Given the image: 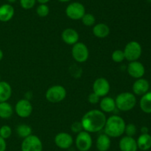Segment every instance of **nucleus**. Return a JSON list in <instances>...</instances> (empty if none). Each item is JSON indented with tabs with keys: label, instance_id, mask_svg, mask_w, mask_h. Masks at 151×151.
I'll return each mask as SVG.
<instances>
[{
	"label": "nucleus",
	"instance_id": "obj_31",
	"mask_svg": "<svg viewBox=\"0 0 151 151\" xmlns=\"http://www.w3.org/2000/svg\"><path fill=\"white\" fill-rule=\"evenodd\" d=\"M125 133L126 136L133 137L137 133V127L134 124H128L125 125Z\"/></svg>",
	"mask_w": 151,
	"mask_h": 151
},
{
	"label": "nucleus",
	"instance_id": "obj_17",
	"mask_svg": "<svg viewBox=\"0 0 151 151\" xmlns=\"http://www.w3.org/2000/svg\"><path fill=\"white\" fill-rule=\"evenodd\" d=\"M14 8L10 4H4L0 6V22H9L13 17Z\"/></svg>",
	"mask_w": 151,
	"mask_h": 151
},
{
	"label": "nucleus",
	"instance_id": "obj_11",
	"mask_svg": "<svg viewBox=\"0 0 151 151\" xmlns=\"http://www.w3.org/2000/svg\"><path fill=\"white\" fill-rule=\"evenodd\" d=\"M32 105L29 100L23 99L19 100L15 106V111L19 117L27 118L32 112Z\"/></svg>",
	"mask_w": 151,
	"mask_h": 151
},
{
	"label": "nucleus",
	"instance_id": "obj_12",
	"mask_svg": "<svg viewBox=\"0 0 151 151\" xmlns=\"http://www.w3.org/2000/svg\"><path fill=\"white\" fill-rule=\"evenodd\" d=\"M127 70H128V74L131 77L135 78H142L145 73V68L144 65L139 61L130 62Z\"/></svg>",
	"mask_w": 151,
	"mask_h": 151
},
{
	"label": "nucleus",
	"instance_id": "obj_6",
	"mask_svg": "<svg viewBox=\"0 0 151 151\" xmlns=\"http://www.w3.org/2000/svg\"><path fill=\"white\" fill-rule=\"evenodd\" d=\"M42 142L35 135H30L24 139L22 143V151H42Z\"/></svg>",
	"mask_w": 151,
	"mask_h": 151
},
{
	"label": "nucleus",
	"instance_id": "obj_8",
	"mask_svg": "<svg viewBox=\"0 0 151 151\" xmlns=\"http://www.w3.org/2000/svg\"><path fill=\"white\" fill-rule=\"evenodd\" d=\"M86 13L85 7L80 2L70 3L66 8V14L72 20H79Z\"/></svg>",
	"mask_w": 151,
	"mask_h": 151
},
{
	"label": "nucleus",
	"instance_id": "obj_18",
	"mask_svg": "<svg viewBox=\"0 0 151 151\" xmlns=\"http://www.w3.org/2000/svg\"><path fill=\"white\" fill-rule=\"evenodd\" d=\"M100 107L103 113H111L116 109L115 99L109 96H104L100 102Z\"/></svg>",
	"mask_w": 151,
	"mask_h": 151
},
{
	"label": "nucleus",
	"instance_id": "obj_23",
	"mask_svg": "<svg viewBox=\"0 0 151 151\" xmlns=\"http://www.w3.org/2000/svg\"><path fill=\"white\" fill-rule=\"evenodd\" d=\"M140 108L145 113H151V92H147L142 96L139 102Z\"/></svg>",
	"mask_w": 151,
	"mask_h": 151
},
{
	"label": "nucleus",
	"instance_id": "obj_27",
	"mask_svg": "<svg viewBox=\"0 0 151 151\" xmlns=\"http://www.w3.org/2000/svg\"><path fill=\"white\" fill-rule=\"evenodd\" d=\"M36 13L40 17H46L50 13V8L48 5H47V4H41L37 7Z\"/></svg>",
	"mask_w": 151,
	"mask_h": 151
},
{
	"label": "nucleus",
	"instance_id": "obj_21",
	"mask_svg": "<svg viewBox=\"0 0 151 151\" xmlns=\"http://www.w3.org/2000/svg\"><path fill=\"white\" fill-rule=\"evenodd\" d=\"M93 34L97 38H106L110 33V28L104 23L97 24L93 28Z\"/></svg>",
	"mask_w": 151,
	"mask_h": 151
},
{
	"label": "nucleus",
	"instance_id": "obj_9",
	"mask_svg": "<svg viewBox=\"0 0 151 151\" xmlns=\"http://www.w3.org/2000/svg\"><path fill=\"white\" fill-rule=\"evenodd\" d=\"M75 144L80 151H88L92 146V139L89 133L81 131L78 133L75 140Z\"/></svg>",
	"mask_w": 151,
	"mask_h": 151
},
{
	"label": "nucleus",
	"instance_id": "obj_34",
	"mask_svg": "<svg viewBox=\"0 0 151 151\" xmlns=\"http://www.w3.org/2000/svg\"><path fill=\"white\" fill-rule=\"evenodd\" d=\"M6 147H7V144H6L5 139L0 136V151H5Z\"/></svg>",
	"mask_w": 151,
	"mask_h": 151
},
{
	"label": "nucleus",
	"instance_id": "obj_30",
	"mask_svg": "<svg viewBox=\"0 0 151 151\" xmlns=\"http://www.w3.org/2000/svg\"><path fill=\"white\" fill-rule=\"evenodd\" d=\"M21 7L24 10H29L35 6L36 0H19Z\"/></svg>",
	"mask_w": 151,
	"mask_h": 151
},
{
	"label": "nucleus",
	"instance_id": "obj_16",
	"mask_svg": "<svg viewBox=\"0 0 151 151\" xmlns=\"http://www.w3.org/2000/svg\"><path fill=\"white\" fill-rule=\"evenodd\" d=\"M61 38L66 44L74 45L77 42H78L79 34L75 30L72 28H66L62 32Z\"/></svg>",
	"mask_w": 151,
	"mask_h": 151
},
{
	"label": "nucleus",
	"instance_id": "obj_29",
	"mask_svg": "<svg viewBox=\"0 0 151 151\" xmlns=\"http://www.w3.org/2000/svg\"><path fill=\"white\" fill-rule=\"evenodd\" d=\"M12 134L11 127L8 125H3L0 127V136L4 139H7L10 138Z\"/></svg>",
	"mask_w": 151,
	"mask_h": 151
},
{
	"label": "nucleus",
	"instance_id": "obj_36",
	"mask_svg": "<svg viewBox=\"0 0 151 151\" xmlns=\"http://www.w3.org/2000/svg\"><path fill=\"white\" fill-rule=\"evenodd\" d=\"M32 94L31 92H27L26 94H25V99L29 101V99L32 98Z\"/></svg>",
	"mask_w": 151,
	"mask_h": 151
},
{
	"label": "nucleus",
	"instance_id": "obj_10",
	"mask_svg": "<svg viewBox=\"0 0 151 151\" xmlns=\"http://www.w3.org/2000/svg\"><path fill=\"white\" fill-rule=\"evenodd\" d=\"M110 84L105 78H98L93 84V93L97 94L99 97H104L109 94L110 91Z\"/></svg>",
	"mask_w": 151,
	"mask_h": 151
},
{
	"label": "nucleus",
	"instance_id": "obj_4",
	"mask_svg": "<svg viewBox=\"0 0 151 151\" xmlns=\"http://www.w3.org/2000/svg\"><path fill=\"white\" fill-rule=\"evenodd\" d=\"M66 96V90L61 85L50 87L46 92V99L52 103H58L64 100Z\"/></svg>",
	"mask_w": 151,
	"mask_h": 151
},
{
	"label": "nucleus",
	"instance_id": "obj_37",
	"mask_svg": "<svg viewBox=\"0 0 151 151\" xmlns=\"http://www.w3.org/2000/svg\"><path fill=\"white\" fill-rule=\"evenodd\" d=\"M36 1L39 2L40 4H47L48 1H50V0H36Z\"/></svg>",
	"mask_w": 151,
	"mask_h": 151
},
{
	"label": "nucleus",
	"instance_id": "obj_28",
	"mask_svg": "<svg viewBox=\"0 0 151 151\" xmlns=\"http://www.w3.org/2000/svg\"><path fill=\"white\" fill-rule=\"evenodd\" d=\"M112 60L115 62H122L125 59V55H124L123 50H116L113 52L111 55Z\"/></svg>",
	"mask_w": 151,
	"mask_h": 151
},
{
	"label": "nucleus",
	"instance_id": "obj_22",
	"mask_svg": "<svg viewBox=\"0 0 151 151\" xmlns=\"http://www.w3.org/2000/svg\"><path fill=\"white\" fill-rule=\"evenodd\" d=\"M138 149L147 151L151 148V136L149 133L141 134L137 141Z\"/></svg>",
	"mask_w": 151,
	"mask_h": 151
},
{
	"label": "nucleus",
	"instance_id": "obj_41",
	"mask_svg": "<svg viewBox=\"0 0 151 151\" xmlns=\"http://www.w3.org/2000/svg\"><path fill=\"white\" fill-rule=\"evenodd\" d=\"M147 1H149V2H151V0H147Z\"/></svg>",
	"mask_w": 151,
	"mask_h": 151
},
{
	"label": "nucleus",
	"instance_id": "obj_35",
	"mask_svg": "<svg viewBox=\"0 0 151 151\" xmlns=\"http://www.w3.org/2000/svg\"><path fill=\"white\" fill-rule=\"evenodd\" d=\"M141 132H142V134H146V133H148L149 132L148 127L144 126V127H142L141 128Z\"/></svg>",
	"mask_w": 151,
	"mask_h": 151
},
{
	"label": "nucleus",
	"instance_id": "obj_32",
	"mask_svg": "<svg viewBox=\"0 0 151 151\" xmlns=\"http://www.w3.org/2000/svg\"><path fill=\"white\" fill-rule=\"evenodd\" d=\"M71 129H72V131L73 132V133H80V132L82 131L83 130L82 124H81V121H75V122H74L73 124H72Z\"/></svg>",
	"mask_w": 151,
	"mask_h": 151
},
{
	"label": "nucleus",
	"instance_id": "obj_40",
	"mask_svg": "<svg viewBox=\"0 0 151 151\" xmlns=\"http://www.w3.org/2000/svg\"><path fill=\"white\" fill-rule=\"evenodd\" d=\"M58 1H60V2H68V1H71V0H58Z\"/></svg>",
	"mask_w": 151,
	"mask_h": 151
},
{
	"label": "nucleus",
	"instance_id": "obj_1",
	"mask_svg": "<svg viewBox=\"0 0 151 151\" xmlns=\"http://www.w3.org/2000/svg\"><path fill=\"white\" fill-rule=\"evenodd\" d=\"M105 113L99 110H91L81 119L83 129L88 133H97L103 130L106 122Z\"/></svg>",
	"mask_w": 151,
	"mask_h": 151
},
{
	"label": "nucleus",
	"instance_id": "obj_13",
	"mask_svg": "<svg viewBox=\"0 0 151 151\" xmlns=\"http://www.w3.org/2000/svg\"><path fill=\"white\" fill-rule=\"evenodd\" d=\"M55 143L60 149H68L73 144V138L68 133H58L55 137Z\"/></svg>",
	"mask_w": 151,
	"mask_h": 151
},
{
	"label": "nucleus",
	"instance_id": "obj_39",
	"mask_svg": "<svg viewBox=\"0 0 151 151\" xmlns=\"http://www.w3.org/2000/svg\"><path fill=\"white\" fill-rule=\"evenodd\" d=\"M10 4H13V3H15L16 1V0H7Z\"/></svg>",
	"mask_w": 151,
	"mask_h": 151
},
{
	"label": "nucleus",
	"instance_id": "obj_3",
	"mask_svg": "<svg viewBox=\"0 0 151 151\" xmlns=\"http://www.w3.org/2000/svg\"><path fill=\"white\" fill-rule=\"evenodd\" d=\"M116 107L121 111H129L135 107L137 98L135 95L130 92H124L118 95L115 99Z\"/></svg>",
	"mask_w": 151,
	"mask_h": 151
},
{
	"label": "nucleus",
	"instance_id": "obj_15",
	"mask_svg": "<svg viewBox=\"0 0 151 151\" xmlns=\"http://www.w3.org/2000/svg\"><path fill=\"white\" fill-rule=\"evenodd\" d=\"M150 88V84L145 78H137V81L133 84V92L134 95L143 96L147 93Z\"/></svg>",
	"mask_w": 151,
	"mask_h": 151
},
{
	"label": "nucleus",
	"instance_id": "obj_2",
	"mask_svg": "<svg viewBox=\"0 0 151 151\" xmlns=\"http://www.w3.org/2000/svg\"><path fill=\"white\" fill-rule=\"evenodd\" d=\"M125 121L122 117L114 115L106 119L104 132L107 136L112 138H117L125 133Z\"/></svg>",
	"mask_w": 151,
	"mask_h": 151
},
{
	"label": "nucleus",
	"instance_id": "obj_24",
	"mask_svg": "<svg viewBox=\"0 0 151 151\" xmlns=\"http://www.w3.org/2000/svg\"><path fill=\"white\" fill-rule=\"evenodd\" d=\"M13 113L11 105L7 102H0V118L7 119L10 118Z\"/></svg>",
	"mask_w": 151,
	"mask_h": 151
},
{
	"label": "nucleus",
	"instance_id": "obj_33",
	"mask_svg": "<svg viewBox=\"0 0 151 151\" xmlns=\"http://www.w3.org/2000/svg\"><path fill=\"white\" fill-rule=\"evenodd\" d=\"M88 101L89 102V103L92 104V105H95V104H97L99 102V101H100V97L94 93H91V94H89V96H88Z\"/></svg>",
	"mask_w": 151,
	"mask_h": 151
},
{
	"label": "nucleus",
	"instance_id": "obj_42",
	"mask_svg": "<svg viewBox=\"0 0 151 151\" xmlns=\"http://www.w3.org/2000/svg\"><path fill=\"white\" fill-rule=\"evenodd\" d=\"M0 81H1V76H0Z\"/></svg>",
	"mask_w": 151,
	"mask_h": 151
},
{
	"label": "nucleus",
	"instance_id": "obj_26",
	"mask_svg": "<svg viewBox=\"0 0 151 151\" xmlns=\"http://www.w3.org/2000/svg\"><path fill=\"white\" fill-rule=\"evenodd\" d=\"M82 20L83 24L86 26H92L95 24L96 19L95 17L94 16V15L91 14V13H85L84 16H83V18L81 19Z\"/></svg>",
	"mask_w": 151,
	"mask_h": 151
},
{
	"label": "nucleus",
	"instance_id": "obj_5",
	"mask_svg": "<svg viewBox=\"0 0 151 151\" xmlns=\"http://www.w3.org/2000/svg\"><path fill=\"white\" fill-rule=\"evenodd\" d=\"M123 52L125 59L129 62H134L139 59L142 53V49L139 43L136 41H131L126 44Z\"/></svg>",
	"mask_w": 151,
	"mask_h": 151
},
{
	"label": "nucleus",
	"instance_id": "obj_19",
	"mask_svg": "<svg viewBox=\"0 0 151 151\" xmlns=\"http://www.w3.org/2000/svg\"><path fill=\"white\" fill-rule=\"evenodd\" d=\"M111 139L109 136L103 133L97 137L96 142V147L99 151H108L111 147Z\"/></svg>",
	"mask_w": 151,
	"mask_h": 151
},
{
	"label": "nucleus",
	"instance_id": "obj_20",
	"mask_svg": "<svg viewBox=\"0 0 151 151\" xmlns=\"http://www.w3.org/2000/svg\"><path fill=\"white\" fill-rule=\"evenodd\" d=\"M12 95L11 86L4 81H0V102H7Z\"/></svg>",
	"mask_w": 151,
	"mask_h": 151
},
{
	"label": "nucleus",
	"instance_id": "obj_38",
	"mask_svg": "<svg viewBox=\"0 0 151 151\" xmlns=\"http://www.w3.org/2000/svg\"><path fill=\"white\" fill-rule=\"evenodd\" d=\"M3 56H4V54H3L2 50H1V49H0V61H1V59H3Z\"/></svg>",
	"mask_w": 151,
	"mask_h": 151
},
{
	"label": "nucleus",
	"instance_id": "obj_7",
	"mask_svg": "<svg viewBox=\"0 0 151 151\" xmlns=\"http://www.w3.org/2000/svg\"><path fill=\"white\" fill-rule=\"evenodd\" d=\"M72 55L76 62L79 63L86 62L88 59L89 52L87 46L84 43L77 42L72 47Z\"/></svg>",
	"mask_w": 151,
	"mask_h": 151
},
{
	"label": "nucleus",
	"instance_id": "obj_25",
	"mask_svg": "<svg viewBox=\"0 0 151 151\" xmlns=\"http://www.w3.org/2000/svg\"><path fill=\"white\" fill-rule=\"evenodd\" d=\"M16 133L19 137L25 139L27 136L32 135V128L30 126L27 125V124H19L16 127Z\"/></svg>",
	"mask_w": 151,
	"mask_h": 151
},
{
	"label": "nucleus",
	"instance_id": "obj_14",
	"mask_svg": "<svg viewBox=\"0 0 151 151\" xmlns=\"http://www.w3.org/2000/svg\"><path fill=\"white\" fill-rule=\"evenodd\" d=\"M119 149L121 151H137V140L134 137L125 136L120 139L119 143Z\"/></svg>",
	"mask_w": 151,
	"mask_h": 151
}]
</instances>
